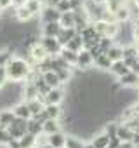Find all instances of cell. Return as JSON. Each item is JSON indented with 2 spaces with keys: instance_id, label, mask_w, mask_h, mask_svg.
<instances>
[{
  "instance_id": "obj_32",
  "label": "cell",
  "mask_w": 139,
  "mask_h": 148,
  "mask_svg": "<svg viewBox=\"0 0 139 148\" xmlns=\"http://www.w3.org/2000/svg\"><path fill=\"white\" fill-rule=\"evenodd\" d=\"M11 139H12V136H11V132L7 131V127H0V145L5 146Z\"/></svg>"
},
{
  "instance_id": "obj_44",
  "label": "cell",
  "mask_w": 139,
  "mask_h": 148,
  "mask_svg": "<svg viewBox=\"0 0 139 148\" xmlns=\"http://www.w3.org/2000/svg\"><path fill=\"white\" fill-rule=\"evenodd\" d=\"M106 2H120V4H123V0H106Z\"/></svg>"
},
{
  "instance_id": "obj_15",
  "label": "cell",
  "mask_w": 139,
  "mask_h": 148,
  "mask_svg": "<svg viewBox=\"0 0 139 148\" xmlns=\"http://www.w3.org/2000/svg\"><path fill=\"white\" fill-rule=\"evenodd\" d=\"M63 47H66V49H70V51H73V52H80V51L84 49V40H82L80 33H77L73 38H70V40L66 42V45H63Z\"/></svg>"
},
{
  "instance_id": "obj_14",
  "label": "cell",
  "mask_w": 139,
  "mask_h": 148,
  "mask_svg": "<svg viewBox=\"0 0 139 148\" xmlns=\"http://www.w3.org/2000/svg\"><path fill=\"white\" fill-rule=\"evenodd\" d=\"M14 18L19 21V23H26V21H30V19H33V14L25 7V4L23 5H19V7H14Z\"/></svg>"
},
{
  "instance_id": "obj_4",
  "label": "cell",
  "mask_w": 139,
  "mask_h": 148,
  "mask_svg": "<svg viewBox=\"0 0 139 148\" xmlns=\"http://www.w3.org/2000/svg\"><path fill=\"white\" fill-rule=\"evenodd\" d=\"M38 98L42 99V103H44V105H61V101H63L64 94H63L61 87H50V89H49V92H47L45 96H38Z\"/></svg>"
},
{
  "instance_id": "obj_19",
  "label": "cell",
  "mask_w": 139,
  "mask_h": 148,
  "mask_svg": "<svg viewBox=\"0 0 139 148\" xmlns=\"http://www.w3.org/2000/svg\"><path fill=\"white\" fill-rule=\"evenodd\" d=\"M23 96H25V101H30V99H35L38 98V89L33 82H26L25 89H23Z\"/></svg>"
},
{
  "instance_id": "obj_18",
  "label": "cell",
  "mask_w": 139,
  "mask_h": 148,
  "mask_svg": "<svg viewBox=\"0 0 139 148\" xmlns=\"http://www.w3.org/2000/svg\"><path fill=\"white\" fill-rule=\"evenodd\" d=\"M106 56L110 58L111 63H113V61H120V59H123V47H120V45H111V47L106 51Z\"/></svg>"
},
{
  "instance_id": "obj_40",
  "label": "cell",
  "mask_w": 139,
  "mask_h": 148,
  "mask_svg": "<svg viewBox=\"0 0 139 148\" xmlns=\"http://www.w3.org/2000/svg\"><path fill=\"white\" fill-rule=\"evenodd\" d=\"M130 141L134 143V146H136V145H139V132H136V131H134V134H132V139H130Z\"/></svg>"
},
{
  "instance_id": "obj_38",
  "label": "cell",
  "mask_w": 139,
  "mask_h": 148,
  "mask_svg": "<svg viewBox=\"0 0 139 148\" xmlns=\"http://www.w3.org/2000/svg\"><path fill=\"white\" fill-rule=\"evenodd\" d=\"M7 148H21V145H19V139H11L7 145H5Z\"/></svg>"
},
{
  "instance_id": "obj_3",
  "label": "cell",
  "mask_w": 139,
  "mask_h": 148,
  "mask_svg": "<svg viewBox=\"0 0 139 148\" xmlns=\"http://www.w3.org/2000/svg\"><path fill=\"white\" fill-rule=\"evenodd\" d=\"M38 42H40V45L45 49V52H47L49 56H56V54H59V51L63 49V45L57 42L56 37H44V35H42V38H40Z\"/></svg>"
},
{
  "instance_id": "obj_45",
  "label": "cell",
  "mask_w": 139,
  "mask_h": 148,
  "mask_svg": "<svg viewBox=\"0 0 139 148\" xmlns=\"http://www.w3.org/2000/svg\"><path fill=\"white\" fill-rule=\"evenodd\" d=\"M134 148H139V145H136V146H134Z\"/></svg>"
},
{
  "instance_id": "obj_29",
  "label": "cell",
  "mask_w": 139,
  "mask_h": 148,
  "mask_svg": "<svg viewBox=\"0 0 139 148\" xmlns=\"http://www.w3.org/2000/svg\"><path fill=\"white\" fill-rule=\"evenodd\" d=\"M14 120L12 110H0V127H7Z\"/></svg>"
},
{
  "instance_id": "obj_31",
  "label": "cell",
  "mask_w": 139,
  "mask_h": 148,
  "mask_svg": "<svg viewBox=\"0 0 139 148\" xmlns=\"http://www.w3.org/2000/svg\"><path fill=\"white\" fill-rule=\"evenodd\" d=\"M54 7L59 12H68V11H72V2H70V0H57Z\"/></svg>"
},
{
  "instance_id": "obj_11",
  "label": "cell",
  "mask_w": 139,
  "mask_h": 148,
  "mask_svg": "<svg viewBox=\"0 0 139 148\" xmlns=\"http://www.w3.org/2000/svg\"><path fill=\"white\" fill-rule=\"evenodd\" d=\"M59 30H61L59 21H49V23H44V26H42V35H44V37H57Z\"/></svg>"
},
{
  "instance_id": "obj_7",
  "label": "cell",
  "mask_w": 139,
  "mask_h": 148,
  "mask_svg": "<svg viewBox=\"0 0 139 148\" xmlns=\"http://www.w3.org/2000/svg\"><path fill=\"white\" fill-rule=\"evenodd\" d=\"M47 143L52 146V148H63L64 146V141H66V134L63 131H56L52 134H47Z\"/></svg>"
},
{
  "instance_id": "obj_34",
  "label": "cell",
  "mask_w": 139,
  "mask_h": 148,
  "mask_svg": "<svg viewBox=\"0 0 139 148\" xmlns=\"http://www.w3.org/2000/svg\"><path fill=\"white\" fill-rule=\"evenodd\" d=\"M11 58H12V54L9 49H0V66H5Z\"/></svg>"
},
{
  "instance_id": "obj_13",
  "label": "cell",
  "mask_w": 139,
  "mask_h": 148,
  "mask_svg": "<svg viewBox=\"0 0 139 148\" xmlns=\"http://www.w3.org/2000/svg\"><path fill=\"white\" fill-rule=\"evenodd\" d=\"M77 35V30L75 28H63L61 26V30H59V33H57V42L61 44V45H66V42L70 40V38H73Z\"/></svg>"
},
{
  "instance_id": "obj_37",
  "label": "cell",
  "mask_w": 139,
  "mask_h": 148,
  "mask_svg": "<svg viewBox=\"0 0 139 148\" xmlns=\"http://www.w3.org/2000/svg\"><path fill=\"white\" fill-rule=\"evenodd\" d=\"M11 4H12V0H0V11L9 9V7H11Z\"/></svg>"
},
{
  "instance_id": "obj_6",
  "label": "cell",
  "mask_w": 139,
  "mask_h": 148,
  "mask_svg": "<svg viewBox=\"0 0 139 148\" xmlns=\"http://www.w3.org/2000/svg\"><path fill=\"white\" fill-rule=\"evenodd\" d=\"M40 18H42L44 23H49V21H59L61 12H59L54 5H45V7H42V11H40Z\"/></svg>"
},
{
  "instance_id": "obj_46",
  "label": "cell",
  "mask_w": 139,
  "mask_h": 148,
  "mask_svg": "<svg viewBox=\"0 0 139 148\" xmlns=\"http://www.w3.org/2000/svg\"><path fill=\"white\" fill-rule=\"evenodd\" d=\"M0 14H2V11H0Z\"/></svg>"
},
{
  "instance_id": "obj_12",
  "label": "cell",
  "mask_w": 139,
  "mask_h": 148,
  "mask_svg": "<svg viewBox=\"0 0 139 148\" xmlns=\"http://www.w3.org/2000/svg\"><path fill=\"white\" fill-rule=\"evenodd\" d=\"M110 71L113 73V75H117V77H122V75H125V73H129V71H130V68L125 64V61H123V59H120V61H113V63H111Z\"/></svg>"
},
{
  "instance_id": "obj_33",
  "label": "cell",
  "mask_w": 139,
  "mask_h": 148,
  "mask_svg": "<svg viewBox=\"0 0 139 148\" xmlns=\"http://www.w3.org/2000/svg\"><path fill=\"white\" fill-rule=\"evenodd\" d=\"M137 49L136 47H123V59H137Z\"/></svg>"
},
{
  "instance_id": "obj_27",
  "label": "cell",
  "mask_w": 139,
  "mask_h": 148,
  "mask_svg": "<svg viewBox=\"0 0 139 148\" xmlns=\"http://www.w3.org/2000/svg\"><path fill=\"white\" fill-rule=\"evenodd\" d=\"M25 7H26L33 16H37V14H40L44 4L40 2V0H26V2H25Z\"/></svg>"
},
{
  "instance_id": "obj_21",
  "label": "cell",
  "mask_w": 139,
  "mask_h": 148,
  "mask_svg": "<svg viewBox=\"0 0 139 148\" xmlns=\"http://www.w3.org/2000/svg\"><path fill=\"white\" fill-rule=\"evenodd\" d=\"M77 54H78V52H73V51H70V49H66V47H63V49L59 51V56H61L70 66H75V64H77Z\"/></svg>"
},
{
  "instance_id": "obj_20",
  "label": "cell",
  "mask_w": 139,
  "mask_h": 148,
  "mask_svg": "<svg viewBox=\"0 0 139 148\" xmlns=\"http://www.w3.org/2000/svg\"><path fill=\"white\" fill-rule=\"evenodd\" d=\"M59 25H61L63 28H75V18H73V12H72V11H68V12H61Z\"/></svg>"
},
{
  "instance_id": "obj_39",
  "label": "cell",
  "mask_w": 139,
  "mask_h": 148,
  "mask_svg": "<svg viewBox=\"0 0 139 148\" xmlns=\"http://www.w3.org/2000/svg\"><path fill=\"white\" fill-rule=\"evenodd\" d=\"M120 148H134V143L132 141H122L120 143Z\"/></svg>"
},
{
  "instance_id": "obj_10",
  "label": "cell",
  "mask_w": 139,
  "mask_h": 148,
  "mask_svg": "<svg viewBox=\"0 0 139 148\" xmlns=\"http://www.w3.org/2000/svg\"><path fill=\"white\" fill-rule=\"evenodd\" d=\"M56 131H61V124L57 119H45L42 122V134H52Z\"/></svg>"
},
{
  "instance_id": "obj_41",
  "label": "cell",
  "mask_w": 139,
  "mask_h": 148,
  "mask_svg": "<svg viewBox=\"0 0 139 148\" xmlns=\"http://www.w3.org/2000/svg\"><path fill=\"white\" fill-rule=\"evenodd\" d=\"M25 2H26V0H12L11 5H12V7H19V5H23Z\"/></svg>"
},
{
  "instance_id": "obj_9",
  "label": "cell",
  "mask_w": 139,
  "mask_h": 148,
  "mask_svg": "<svg viewBox=\"0 0 139 148\" xmlns=\"http://www.w3.org/2000/svg\"><path fill=\"white\" fill-rule=\"evenodd\" d=\"M42 79H44V82H45L49 87H61V80H59L57 73H56L54 70H45V71H42Z\"/></svg>"
},
{
  "instance_id": "obj_35",
  "label": "cell",
  "mask_w": 139,
  "mask_h": 148,
  "mask_svg": "<svg viewBox=\"0 0 139 148\" xmlns=\"http://www.w3.org/2000/svg\"><path fill=\"white\" fill-rule=\"evenodd\" d=\"M117 127H118V125H117V124H113V122H111V124H108V125H106V134H108L110 138H111V136H117Z\"/></svg>"
},
{
  "instance_id": "obj_28",
  "label": "cell",
  "mask_w": 139,
  "mask_h": 148,
  "mask_svg": "<svg viewBox=\"0 0 139 148\" xmlns=\"http://www.w3.org/2000/svg\"><path fill=\"white\" fill-rule=\"evenodd\" d=\"M113 18L117 19V21H127L129 18H130V11H129V7H125V5H120L115 12H113Z\"/></svg>"
},
{
  "instance_id": "obj_1",
  "label": "cell",
  "mask_w": 139,
  "mask_h": 148,
  "mask_svg": "<svg viewBox=\"0 0 139 148\" xmlns=\"http://www.w3.org/2000/svg\"><path fill=\"white\" fill-rule=\"evenodd\" d=\"M31 73V64L19 56H12L5 64V75L11 82H23Z\"/></svg>"
},
{
  "instance_id": "obj_23",
  "label": "cell",
  "mask_w": 139,
  "mask_h": 148,
  "mask_svg": "<svg viewBox=\"0 0 139 148\" xmlns=\"http://www.w3.org/2000/svg\"><path fill=\"white\" fill-rule=\"evenodd\" d=\"M91 143H92L96 148H108V145H110V136H108L106 132H101V134L94 136Z\"/></svg>"
},
{
  "instance_id": "obj_36",
  "label": "cell",
  "mask_w": 139,
  "mask_h": 148,
  "mask_svg": "<svg viewBox=\"0 0 139 148\" xmlns=\"http://www.w3.org/2000/svg\"><path fill=\"white\" fill-rule=\"evenodd\" d=\"M7 82V75H5V66H0V89H2Z\"/></svg>"
},
{
  "instance_id": "obj_5",
  "label": "cell",
  "mask_w": 139,
  "mask_h": 148,
  "mask_svg": "<svg viewBox=\"0 0 139 148\" xmlns=\"http://www.w3.org/2000/svg\"><path fill=\"white\" fill-rule=\"evenodd\" d=\"M94 64V58H92V54H91V51H87V49H82L78 54H77V68H82V70H87V68H91Z\"/></svg>"
},
{
  "instance_id": "obj_8",
  "label": "cell",
  "mask_w": 139,
  "mask_h": 148,
  "mask_svg": "<svg viewBox=\"0 0 139 148\" xmlns=\"http://www.w3.org/2000/svg\"><path fill=\"white\" fill-rule=\"evenodd\" d=\"M118 79H120V86L122 87H136L139 84V73L130 70L129 73H125V75H122Z\"/></svg>"
},
{
  "instance_id": "obj_30",
  "label": "cell",
  "mask_w": 139,
  "mask_h": 148,
  "mask_svg": "<svg viewBox=\"0 0 139 148\" xmlns=\"http://www.w3.org/2000/svg\"><path fill=\"white\" fill-rule=\"evenodd\" d=\"M64 146H66V148H84V143H82V139L77 138V136H68V134H66Z\"/></svg>"
},
{
  "instance_id": "obj_42",
  "label": "cell",
  "mask_w": 139,
  "mask_h": 148,
  "mask_svg": "<svg viewBox=\"0 0 139 148\" xmlns=\"http://www.w3.org/2000/svg\"><path fill=\"white\" fill-rule=\"evenodd\" d=\"M94 4H97V5H103V4H106V0H92Z\"/></svg>"
},
{
  "instance_id": "obj_24",
  "label": "cell",
  "mask_w": 139,
  "mask_h": 148,
  "mask_svg": "<svg viewBox=\"0 0 139 148\" xmlns=\"http://www.w3.org/2000/svg\"><path fill=\"white\" fill-rule=\"evenodd\" d=\"M37 138H38V136H33V134L26 132L25 136L19 138V145H21V148H35V145H37Z\"/></svg>"
},
{
  "instance_id": "obj_22",
  "label": "cell",
  "mask_w": 139,
  "mask_h": 148,
  "mask_svg": "<svg viewBox=\"0 0 139 148\" xmlns=\"http://www.w3.org/2000/svg\"><path fill=\"white\" fill-rule=\"evenodd\" d=\"M132 134H134V131L129 125H118L117 127V138L120 141H130L132 139Z\"/></svg>"
},
{
  "instance_id": "obj_43",
  "label": "cell",
  "mask_w": 139,
  "mask_h": 148,
  "mask_svg": "<svg viewBox=\"0 0 139 148\" xmlns=\"http://www.w3.org/2000/svg\"><path fill=\"white\" fill-rule=\"evenodd\" d=\"M84 148H96V146L92 143H87V145H84Z\"/></svg>"
},
{
  "instance_id": "obj_2",
  "label": "cell",
  "mask_w": 139,
  "mask_h": 148,
  "mask_svg": "<svg viewBox=\"0 0 139 148\" xmlns=\"http://www.w3.org/2000/svg\"><path fill=\"white\" fill-rule=\"evenodd\" d=\"M7 131L11 132L12 139H19L21 136H25L28 132V120L26 119H18L14 117V120L7 125Z\"/></svg>"
},
{
  "instance_id": "obj_26",
  "label": "cell",
  "mask_w": 139,
  "mask_h": 148,
  "mask_svg": "<svg viewBox=\"0 0 139 148\" xmlns=\"http://www.w3.org/2000/svg\"><path fill=\"white\" fill-rule=\"evenodd\" d=\"M28 132L33 136H40L42 134V122H38L37 119L30 117L28 119Z\"/></svg>"
},
{
  "instance_id": "obj_17",
  "label": "cell",
  "mask_w": 139,
  "mask_h": 148,
  "mask_svg": "<svg viewBox=\"0 0 139 148\" xmlns=\"http://www.w3.org/2000/svg\"><path fill=\"white\" fill-rule=\"evenodd\" d=\"M12 113H14V117H18V119H26V120L31 117V112H30V108H28L26 101H25V103L16 105V106L12 108Z\"/></svg>"
},
{
  "instance_id": "obj_47",
  "label": "cell",
  "mask_w": 139,
  "mask_h": 148,
  "mask_svg": "<svg viewBox=\"0 0 139 148\" xmlns=\"http://www.w3.org/2000/svg\"><path fill=\"white\" fill-rule=\"evenodd\" d=\"M63 148H66V146H63Z\"/></svg>"
},
{
  "instance_id": "obj_16",
  "label": "cell",
  "mask_w": 139,
  "mask_h": 148,
  "mask_svg": "<svg viewBox=\"0 0 139 148\" xmlns=\"http://www.w3.org/2000/svg\"><path fill=\"white\" fill-rule=\"evenodd\" d=\"M44 113L47 119H61L63 115V110H61V105H44Z\"/></svg>"
},
{
  "instance_id": "obj_25",
  "label": "cell",
  "mask_w": 139,
  "mask_h": 148,
  "mask_svg": "<svg viewBox=\"0 0 139 148\" xmlns=\"http://www.w3.org/2000/svg\"><path fill=\"white\" fill-rule=\"evenodd\" d=\"M94 64H96L97 68H101V70H110L111 61H110V58L106 56V52H101L97 58H94Z\"/></svg>"
}]
</instances>
